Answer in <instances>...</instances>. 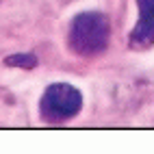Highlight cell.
<instances>
[{
    "label": "cell",
    "instance_id": "obj_3",
    "mask_svg": "<svg viewBox=\"0 0 154 154\" xmlns=\"http://www.w3.org/2000/svg\"><path fill=\"white\" fill-rule=\"evenodd\" d=\"M139 20L128 37L132 50H148L154 46V0H137Z\"/></svg>",
    "mask_w": 154,
    "mask_h": 154
},
{
    "label": "cell",
    "instance_id": "obj_1",
    "mask_svg": "<svg viewBox=\"0 0 154 154\" xmlns=\"http://www.w3.org/2000/svg\"><path fill=\"white\" fill-rule=\"evenodd\" d=\"M109 20L100 11L78 13L69 24L67 46L78 57H96L102 54L109 46Z\"/></svg>",
    "mask_w": 154,
    "mask_h": 154
},
{
    "label": "cell",
    "instance_id": "obj_2",
    "mask_svg": "<svg viewBox=\"0 0 154 154\" xmlns=\"http://www.w3.org/2000/svg\"><path fill=\"white\" fill-rule=\"evenodd\" d=\"M83 106V94L69 83H54L42 96V117L46 122H65Z\"/></svg>",
    "mask_w": 154,
    "mask_h": 154
},
{
    "label": "cell",
    "instance_id": "obj_4",
    "mask_svg": "<svg viewBox=\"0 0 154 154\" xmlns=\"http://www.w3.org/2000/svg\"><path fill=\"white\" fill-rule=\"evenodd\" d=\"M5 63L11 65V67H35L37 59L33 54H13V57H7Z\"/></svg>",
    "mask_w": 154,
    "mask_h": 154
}]
</instances>
